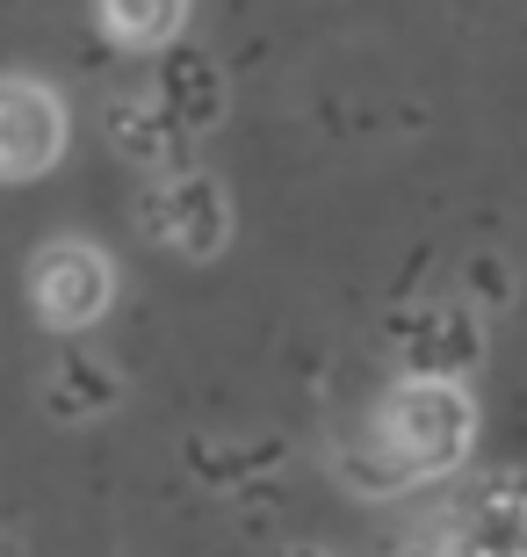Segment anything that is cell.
Wrapping results in <instances>:
<instances>
[{
    "label": "cell",
    "instance_id": "1",
    "mask_svg": "<svg viewBox=\"0 0 527 557\" xmlns=\"http://www.w3.org/2000/svg\"><path fill=\"white\" fill-rule=\"evenodd\" d=\"M384 434L405 449V463H412L419 478H441V471H455V463L469 456L477 413H469V398L455 392L448 376H412L405 392L390 398Z\"/></svg>",
    "mask_w": 527,
    "mask_h": 557
},
{
    "label": "cell",
    "instance_id": "2",
    "mask_svg": "<svg viewBox=\"0 0 527 557\" xmlns=\"http://www.w3.org/2000/svg\"><path fill=\"white\" fill-rule=\"evenodd\" d=\"M109 289H116V275H109V261L95 247H43L37 269H29V297H37V319L59 333H80L95 326L109 311Z\"/></svg>",
    "mask_w": 527,
    "mask_h": 557
},
{
    "label": "cell",
    "instance_id": "3",
    "mask_svg": "<svg viewBox=\"0 0 527 557\" xmlns=\"http://www.w3.org/2000/svg\"><path fill=\"white\" fill-rule=\"evenodd\" d=\"M65 152V109L37 81H0V182H37Z\"/></svg>",
    "mask_w": 527,
    "mask_h": 557
},
{
    "label": "cell",
    "instance_id": "4",
    "mask_svg": "<svg viewBox=\"0 0 527 557\" xmlns=\"http://www.w3.org/2000/svg\"><path fill=\"white\" fill-rule=\"evenodd\" d=\"M145 225H152V239L210 261L224 247V232H231V210H224V188L210 174H174L166 188L145 196Z\"/></svg>",
    "mask_w": 527,
    "mask_h": 557
},
{
    "label": "cell",
    "instance_id": "5",
    "mask_svg": "<svg viewBox=\"0 0 527 557\" xmlns=\"http://www.w3.org/2000/svg\"><path fill=\"white\" fill-rule=\"evenodd\" d=\"M405 341H412V376H463L485 362V333H477V319L463 305L412 311Z\"/></svg>",
    "mask_w": 527,
    "mask_h": 557
},
{
    "label": "cell",
    "instance_id": "6",
    "mask_svg": "<svg viewBox=\"0 0 527 557\" xmlns=\"http://www.w3.org/2000/svg\"><path fill=\"white\" fill-rule=\"evenodd\" d=\"M463 543L477 557H527V478H491Z\"/></svg>",
    "mask_w": 527,
    "mask_h": 557
},
{
    "label": "cell",
    "instance_id": "7",
    "mask_svg": "<svg viewBox=\"0 0 527 557\" xmlns=\"http://www.w3.org/2000/svg\"><path fill=\"white\" fill-rule=\"evenodd\" d=\"M109 131H116V145L138 166H166V174H181V166H188V131L174 124L166 109L152 116V109H138V102H116V109H109Z\"/></svg>",
    "mask_w": 527,
    "mask_h": 557
},
{
    "label": "cell",
    "instance_id": "8",
    "mask_svg": "<svg viewBox=\"0 0 527 557\" xmlns=\"http://www.w3.org/2000/svg\"><path fill=\"white\" fill-rule=\"evenodd\" d=\"M340 485H354V493H368V499H390V493H405V485H419V471H412L405 449L376 428L368 442H347L340 449Z\"/></svg>",
    "mask_w": 527,
    "mask_h": 557
},
{
    "label": "cell",
    "instance_id": "9",
    "mask_svg": "<svg viewBox=\"0 0 527 557\" xmlns=\"http://www.w3.org/2000/svg\"><path fill=\"white\" fill-rule=\"evenodd\" d=\"M160 87H166V116H174L181 131H203V124H217L224 87H217V73H210L203 59H166Z\"/></svg>",
    "mask_w": 527,
    "mask_h": 557
},
{
    "label": "cell",
    "instance_id": "10",
    "mask_svg": "<svg viewBox=\"0 0 527 557\" xmlns=\"http://www.w3.org/2000/svg\"><path fill=\"white\" fill-rule=\"evenodd\" d=\"M181 15H188V0H102V29L116 44H130V51L166 44L181 29Z\"/></svg>",
    "mask_w": 527,
    "mask_h": 557
},
{
    "label": "cell",
    "instance_id": "11",
    "mask_svg": "<svg viewBox=\"0 0 527 557\" xmlns=\"http://www.w3.org/2000/svg\"><path fill=\"white\" fill-rule=\"evenodd\" d=\"M109 398H116V376L109 370H95V362H80V355H65V370H59V384H51V413H102Z\"/></svg>",
    "mask_w": 527,
    "mask_h": 557
},
{
    "label": "cell",
    "instance_id": "12",
    "mask_svg": "<svg viewBox=\"0 0 527 557\" xmlns=\"http://www.w3.org/2000/svg\"><path fill=\"white\" fill-rule=\"evenodd\" d=\"M188 463H196V478H210V485H246V478H261L267 463H283V442H261V449H203V442H188Z\"/></svg>",
    "mask_w": 527,
    "mask_h": 557
},
{
    "label": "cell",
    "instance_id": "13",
    "mask_svg": "<svg viewBox=\"0 0 527 557\" xmlns=\"http://www.w3.org/2000/svg\"><path fill=\"white\" fill-rule=\"evenodd\" d=\"M469 297H477V305H506L513 297V275H506V261H499V253H477V261H469Z\"/></svg>",
    "mask_w": 527,
    "mask_h": 557
},
{
    "label": "cell",
    "instance_id": "14",
    "mask_svg": "<svg viewBox=\"0 0 527 557\" xmlns=\"http://www.w3.org/2000/svg\"><path fill=\"white\" fill-rule=\"evenodd\" d=\"M434 557H477V550H469V543H441V550H434Z\"/></svg>",
    "mask_w": 527,
    "mask_h": 557
},
{
    "label": "cell",
    "instance_id": "15",
    "mask_svg": "<svg viewBox=\"0 0 527 557\" xmlns=\"http://www.w3.org/2000/svg\"><path fill=\"white\" fill-rule=\"evenodd\" d=\"M289 557H325V550H289Z\"/></svg>",
    "mask_w": 527,
    "mask_h": 557
}]
</instances>
